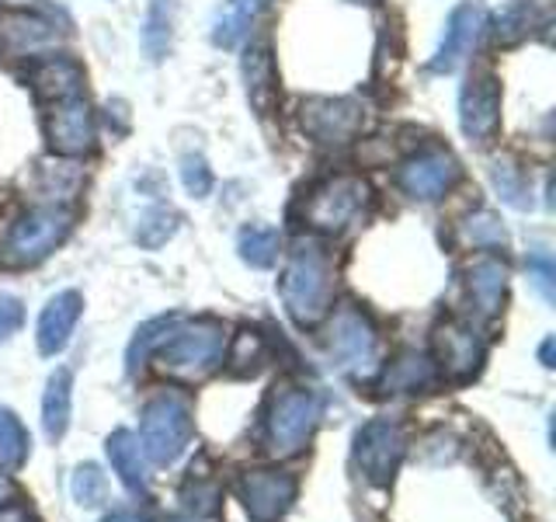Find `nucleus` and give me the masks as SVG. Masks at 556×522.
Instances as JSON below:
<instances>
[{"label": "nucleus", "mask_w": 556, "mask_h": 522, "mask_svg": "<svg viewBox=\"0 0 556 522\" xmlns=\"http://www.w3.org/2000/svg\"><path fill=\"white\" fill-rule=\"evenodd\" d=\"M282 303L300 327H313L334 300V261L317 240H300L282 272Z\"/></svg>", "instance_id": "obj_1"}, {"label": "nucleus", "mask_w": 556, "mask_h": 522, "mask_svg": "<svg viewBox=\"0 0 556 522\" xmlns=\"http://www.w3.org/2000/svg\"><path fill=\"white\" fill-rule=\"evenodd\" d=\"M153 352H156V365H161L164 373L188 380V383L205 380L208 373H216L219 362H223L226 327L219 321H208V318L205 321L178 318Z\"/></svg>", "instance_id": "obj_2"}, {"label": "nucleus", "mask_w": 556, "mask_h": 522, "mask_svg": "<svg viewBox=\"0 0 556 522\" xmlns=\"http://www.w3.org/2000/svg\"><path fill=\"white\" fill-rule=\"evenodd\" d=\"M191 428H195V418H191L188 397L164 390L147 400L136 439H139V449H143V457L153 467H170L188 449Z\"/></svg>", "instance_id": "obj_3"}, {"label": "nucleus", "mask_w": 556, "mask_h": 522, "mask_svg": "<svg viewBox=\"0 0 556 522\" xmlns=\"http://www.w3.org/2000/svg\"><path fill=\"white\" fill-rule=\"evenodd\" d=\"M320 425V397L306 387H275L265 414V449L271 457H295Z\"/></svg>", "instance_id": "obj_4"}, {"label": "nucleus", "mask_w": 556, "mask_h": 522, "mask_svg": "<svg viewBox=\"0 0 556 522\" xmlns=\"http://www.w3.org/2000/svg\"><path fill=\"white\" fill-rule=\"evenodd\" d=\"M70 226H74V213L63 206L31 209L17 223H11L4 237V258L11 265H35V261H42L49 251L60 248Z\"/></svg>", "instance_id": "obj_5"}, {"label": "nucleus", "mask_w": 556, "mask_h": 522, "mask_svg": "<svg viewBox=\"0 0 556 522\" xmlns=\"http://www.w3.org/2000/svg\"><path fill=\"white\" fill-rule=\"evenodd\" d=\"M330 359L344 373V376H369L376 365H379V338H376V327L369 324L362 310L355 307H341L334 313V324H330Z\"/></svg>", "instance_id": "obj_6"}, {"label": "nucleus", "mask_w": 556, "mask_h": 522, "mask_svg": "<svg viewBox=\"0 0 556 522\" xmlns=\"http://www.w3.org/2000/svg\"><path fill=\"white\" fill-rule=\"evenodd\" d=\"M404 449H407L404 428L390 422V418H376V422H365L355 432L352 457H355V467L362 470L365 481L376 487H390L400 460H404Z\"/></svg>", "instance_id": "obj_7"}, {"label": "nucleus", "mask_w": 556, "mask_h": 522, "mask_svg": "<svg viewBox=\"0 0 556 522\" xmlns=\"http://www.w3.org/2000/svg\"><path fill=\"white\" fill-rule=\"evenodd\" d=\"M365 202H369V185L352 174H338L309 196L306 223L320 234H344L362 216Z\"/></svg>", "instance_id": "obj_8"}, {"label": "nucleus", "mask_w": 556, "mask_h": 522, "mask_svg": "<svg viewBox=\"0 0 556 522\" xmlns=\"http://www.w3.org/2000/svg\"><path fill=\"white\" fill-rule=\"evenodd\" d=\"M295 492H300V481L286 470H251L233 481V495L251 522H278L292 509Z\"/></svg>", "instance_id": "obj_9"}, {"label": "nucleus", "mask_w": 556, "mask_h": 522, "mask_svg": "<svg viewBox=\"0 0 556 522\" xmlns=\"http://www.w3.org/2000/svg\"><path fill=\"white\" fill-rule=\"evenodd\" d=\"M456 178H459V161L448 150H425L400 167V188H404L410 199H421V202L442 199L445 191L456 185Z\"/></svg>", "instance_id": "obj_10"}, {"label": "nucleus", "mask_w": 556, "mask_h": 522, "mask_svg": "<svg viewBox=\"0 0 556 522\" xmlns=\"http://www.w3.org/2000/svg\"><path fill=\"white\" fill-rule=\"evenodd\" d=\"M501 122V84L491 74L469 77L459 98V126L473 144H486Z\"/></svg>", "instance_id": "obj_11"}, {"label": "nucleus", "mask_w": 556, "mask_h": 522, "mask_svg": "<svg viewBox=\"0 0 556 522\" xmlns=\"http://www.w3.org/2000/svg\"><path fill=\"white\" fill-rule=\"evenodd\" d=\"M486 25V11L477 0H463V4L448 14L445 22V35H442V46L434 52L431 60V70L434 74H448V70H456L469 52H473L480 32Z\"/></svg>", "instance_id": "obj_12"}, {"label": "nucleus", "mask_w": 556, "mask_h": 522, "mask_svg": "<svg viewBox=\"0 0 556 522\" xmlns=\"http://www.w3.org/2000/svg\"><path fill=\"white\" fill-rule=\"evenodd\" d=\"M49 144L56 153H66V157H77V153H87L94 147V119H91V104H87L80 95H70L63 101H56V109H52L49 122Z\"/></svg>", "instance_id": "obj_13"}, {"label": "nucleus", "mask_w": 556, "mask_h": 522, "mask_svg": "<svg viewBox=\"0 0 556 522\" xmlns=\"http://www.w3.org/2000/svg\"><path fill=\"white\" fill-rule=\"evenodd\" d=\"M303 129L317 144H348L362 129V109L348 98H317L303 104Z\"/></svg>", "instance_id": "obj_14"}, {"label": "nucleus", "mask_w": 556, "mask_h": 522, "mask_svg": "<svg viewBox=\"0 0 556 522\" xmlns=\"http://www.w3.org/2000/svg\"><path fill=\"white\" fill-rule=\"evenodd\" d=\"M80 310H84V296L77 289H63V293H56L42 307L39 327H35V341H39V352L42 356L63 352L70 335H74L77 321H80Z\"/></svg>", "instance_id": "obj_15"}, {"label": "nucleus", "mask_w": 556, "mask_h": 522, "mask_svg": "<svg viewBox=\"0 0 556 522\" xmlns=\"http://www.w3.org/2000/svg\"><path fill=\"white\" fill-rule=\"evenodd\" d=\"M434 341H439V352H442V362H445L448 376H456V380L477 376L480 362H483V338H480V331H473L469 324H459V321H448L445 327H439Z\"/></svg>", "instance_id": "obj_16"}, {"label": "nucleus", "mask_w": 556, "mask_h": 522, "mask_svg": "<svg viewBox=\"0 0 556 522\" xmlns=\"http://www.w3.org/2000/svg\"><path fill=\"white\" fill-rule=\"evenodd\" d=\"M56 39H60L56 25L42 14H28V11L0 14V46H4L8 52H17V57L56 46Z\"/></svg>", "instance_id": "obj_17"}, {"label": "nucleus", "mask_w": 556, "mask_h": 522, "mask_svg": "<svg viewBox=\"0 0 556 522\" xmlns=\"http://www.w3.org/2000/svg\"><path fill=\"white\" fill-rule=\"evenodd\" d=\"M104 452H109V463L112 470L118 474L122 487H126L129 495H147V457H143V449H139V439H136V432L129 428H115L109 435V443H104Z\"/></svg>", "instance_id": "obj_18"}, {"label": "nucleus", "mask_w": 556, "mask_h": 522, "mask_svg": "<svg viewBox=\"0 0 556 522\" xmlns=\"http://www.w3.org/2000/svg\"><path fill=\"white\" fill-rule=\"evenodd\" d=\"M466 289L483 318H494L504 303V293H508V269L497 258H480L466 272Z\"/></svg>", "instance_id": "obj_19"}, {"label": "nucleus", "mask_w": 556, "mask_h": 522, "mask_svg": "<svg viewBox=\"0 0 556 522\" xmlns=\"http://www.w3.org/2000/svg\"><path fill=\"white\" fill-rule=\"evenodd\" d=\"M70 414H74V373L60 370L49 376L46 394H42V428L49 443H60L70 428Z\"/></svg>", "instance_id": "obj_20"}, {"label": "nucleus", "mask_w": 556, "mask_h": 522, "mask_svg": "<svg viewBox=\"0 0 556 522\" xmlns=\"http://www.w3.org/2000/svg\"><path fill=\"white\" fill-rule=\"evenodd\" d=\"M31 84L35 91L42 98H52V101H63L70 95H80V84H84V74L74 60H63V57H52L46 63L35 66L31 74Z\"/></svg>", "instance_id": "obj_21"}, {"label": "nucleus", "mask_w": 556, "mask_h": 522, "mask_svg": "<svg viewBox=\"0 0 556 522\" xmlns=\"http://www.w3.org/2000/svg\"><path fill=\"white\" fill-rule=\"evenodd\" d=\"M539 22H543V8H539V0H511L508 8L497 11L494 39H497V46H515L521 39H529V35L539 28Z\"/></svg>", "instance_id": "obj_22"}, {"label": "nucleus", "mask_w": 556, "mask_h": 522, "mask_svg": "<svg viewBox=\"0 0 556 522\" xmlns=\"http://www.w3.org/2000/svg\"><path fill=\"white\" fill-rule=\"evenodd\" d=\"M431 383H434L431 359L421 356V352H404L387 370V376H382V390H390V394H417V390H428Z\"/></svg>", "instance_id": "obj_23"}, {"label": "nucleus", "mask_w": 556, "mask_h": 522, "mask_svg": "<svg viewBox=\"0 0 556 522\" xmlns=\"http://www.w3.org/2000/svg\"><path fill=\"white\" fill-rule=\"evenodd\" d=\"M243 80H248V98L257 115H268L271 98H275V74H271V57L265 46H251L243 57Z\"/></svg>", "instance_id": "obj_24"}, {"label": "nucleus", "mask_w": 556, "mask_h": 522, "mask_svg": "<svg viewBox=\"0 0 556 522\" xmlns=\"http://www.w3.org/2000/svg\"><path fill=\"white\" fill-rule=\"evenodd\" d=\"M251 22H254V0H226V4L216 11L213 42L223 49H233L243 35H248Z\"/></svg>", "instance_id": "obj_25"}, {"label": "nucleus", "mask_w": 556, "mask_h": 522, "mask_svg": "<svg viewBox=\"0 0 556 522\" xmlns=\"http://www.w3.org/2000/svg\"><path fill=\"white\" fill-rule=\"evenodd\" d=\"M28 452H31V439L22 425V418H17L11 408L0 405V463L25 467Z\"/></svg>", "instance_id": "obj_26"}, {"label": "nucleus", "mask_w": 556, "mask_h": 522, "mask_svg": "<svg viewBox=\"0 0 556 522\" xmlns=\"http://www.w3.org/2000/svg\"><path fill=\"white\" fill-rule=\"evenodd\" d=\"M459 240L469 244V248H504L508 244V231H504V223L480 209V213H469L463 223H459Z\"/></svg>", "instance_id": "obj_27"}, {"label": "nucleus", "mask_w": 556, "mask_h": 522, "mask_svg": "<svg viewBox=\"0 0 556 522\" xmlns=\"http://www.w3.org/2000/svg\"><path fill=\"white\" fill-rule=\"evenodd\" d=\"M240 258L251 269H271L278 258V234L268 226H248L240 234Z\"/></svg>", "instance_id": "obj_28"}, {"label": "nucleus", "mask_w": 556, "mask_h": 522, "mask_svg": "<svg viewBox=\"0 0 556 522\" xmlns=\"http://www.w3.org/2000/svg\"><path fill=\"white\" fill-rule=\"evenodd\" d=\"M491 182H494V188H497V196H501L504 202H508L511 209H532V191H529L526 178H521L515 164L497 161V164L491 167Z\"/></svg>", "instance_id": "obj_29"}, {"label": "nucleus", "mask_w": 556, "mask_h": 522, "mask_svg": "<svg viewBox=\"0 0 556 522\" xmlns=\"http://www.w3.org/2000/svg\"><path fill=\"white\" fill-rule=\"evenodd\" d=\"M174 321H178V313H167V318H153V321H147L143 327L136 331V338L129 341V352H126V370L129 373H136V365L143 362L156 345H161V338L167 335Z\"/></svg>", "instance_id": "obj_30"}, {"label": "nucleus", "mask_w": 556, "mask_h": 522, "mask_svg": "<svg viewBox=\"0 0 556 522\" xmlns=\"http://www.w3.org/2000/svg\"><path fill=\"white\" fill-rule=\"evenodd\" d=\"M143 42H147L153 60H164V52L170 46V0H153L150 4Z\"/></svg>", "instance_id": "obj_31"}, {"label": "nucleus", "mask_w": 556, "mask_h": 522, "mask_svg": "<svg viewBox=\"0 0 556 522\" xmlns=\"http://www.w3.org/2000/svg\"><path fill=\"white\" fill-rule=\"evenodd\" d=\"M70 492H74V501L84 505V509H94V505L104 501V492H109V484H104V474L94 467V463H80L74 470V481H70Z\"/></svg>", "instance_id": "obj_32"}, {"label": "nucleus", "mask_w": 556, "mask_h": 522, "mask_svg": "<svg viewBox=\"0 0 556 522\" xmlns=\"http://www.w3.org/2000/svg\"><path fill=\"white\" fill-rule=\"evenodd\" d=\"M174 231H178V216L167 213V209H150V213L139 216L136 240L143 244V248H161Z\"/></svg>", "instance_id": "obj_33"}, {"label": "nucleus", "mask_w": 556, "mask_h": 522, "mask_svg": "<svg viewBox=\"0 0 556 522\" xmlns=\"http://www.w3.org/2000/svg\"><path fill=\"white\" fill-rule=\"evenodd\" d=\"M181 182L188 188V196L195 199H205L208 191H213V171L202 161V157H185L181 161Z\"/></svg>", "instance_id": "obj_34"}, {"label": "nucleus", "mask_w": 556, "mask_h": 522, "mask_svg": "<svg viewBox=\"0 0 556 522\" xmlns=\"http://www.w3.org/2000/svg\"><path fill=\"white\" fill-rule=\"evenodd\" d=\"M529 278L535 283V289L543 293V300L553 303V296H556V265H553V258L546 251L529 254Z\"/></svg>", "instance_id": "obj_35"}, {"label": "nucleus", "mask_w": 556, "mask_h": 522, "mask_svg": "<svg viewBox=\"0 0 556 522\" xmlns=\"http://www.w3.org/2000/svg\"><path fill=\"white\" fill-rule=\"evenodd\" d=\"M25 321V310H22V300H14V296H0V341L11 338L17 327Z\"/></svg>", "instance_id": "obj_36"}, {"label": "nucleus", "mask_w": 556, "mask_h": 522, "mask_svg": "<svg viewBox=\"0 0 556 522\" xmlns=\"http://www.w3.org/2000/svg\"><path fill=\"white\" fill-rule=\"evenodd\" d=\"M0 522H31V515L22 505H8V509H0Z\"/></svg>", "instance_id": "obj_37"}, {"label": "nucleus", "mask_w": 556, "mask_h": 522, "mask_svg": "<svg viewBox=\"0 0 556 522\" xmlns=\"http://www.w3.org/2000/svg\"><path fill=\"white\" fill-rule=\"evenodd\" d=\"M539 359H543L546 370H553V338L543 341V348H539Z\"/></svg>", "instance_id": "obj_38"}, {"label": "nucleus", "mask_w": 556, "mask_h": 522, "mask_svg": "<svg viewBox=\"0 0 556 522\" xmlns=\"http://www.w3.org/2000/svg\"><path fill=\"white\" fill-rule=\"evenodd\" d=\"M104 522H143V519H139V515H132V512H112V515L104 519Z\"/></svg>", "instance_id": "obj_39"}, {"label": "nucleus", "mask_w": 556, "mask_h": 522, "mask_svg": "<svg viewBox=\"0 0 556 522\" xmlns=\"http://www.w3.org/2000/svg\"><path fill=\"white\" fill-rule=\"evenodd\" d=\"M4 495H8V477L0 474V498H4Z\"/></svg>", "instance_id": "obj_40"}, {"label": "nucleus", "mask_w": 556, "mask_h": 522, "mask_svg": "<svg viewBox=\"0 0 556 522\" xmlns=\"http://www.w3.org/2000/svg\"><path fill=\"white\" fill-rule=\"evenodd\" d=\"M167 522H195V519H181V515H178V519H167Z\"/></svg>", "instance_id": "obj_41"}, {"label": "nucleus", "mask_w": 556, "mask_h": 522, "mask_svg": "<svg viewBox=\"0 0 556 522\" xmlns=\"http://www.w3.org/2000/svg\"><path fill=\"white\" fill-rule=\"evenodd\" d=\"M352 4H372V0H352Z\"/></svg>", "instance_id": "obj_42"}]
</instances>
